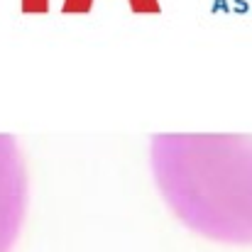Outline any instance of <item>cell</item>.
<instances>
[{"instance_id":"obj_2","label":"cell","mask_w":252,"mask_h":252,"mask_svg":"<svg viewBox=\"0 0 252 252\" xmlns=\"http://www.w3.org/2000/svg\"><path fill=\"white\" fill-rule=\"evenodd\" d=\"M27 206V176L17 142L0 135V252L12 248Z\"/></svg>"},{"instance_id":"obj_1","label":"cell","mask_w":252,"mask_h":252,"mask_svg":"<svg viewBox=\"0 0 252 252\" xmlns=\"http://www.w3.org/2000/svg\"><path fill=\"white\" fill-rule=\"evenodd\" d=\"M152 169L189 228L223 243H252V135H155Z\"/></svg>"}]
</instances>
